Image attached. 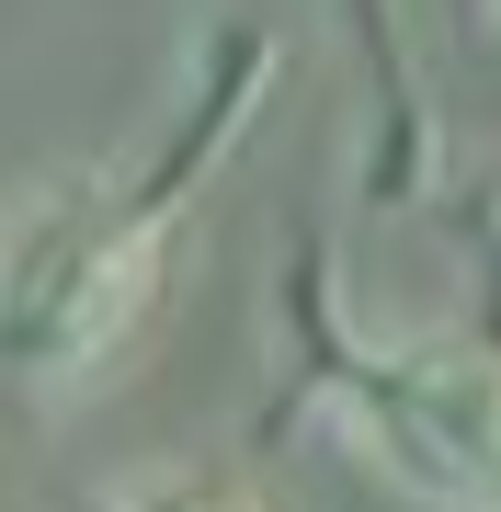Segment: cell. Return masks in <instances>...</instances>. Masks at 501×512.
<instances>
[{"label": "cell", "instance_id": "3", "mask_svg": "<svg viewBox=\"0 0 501 512\" xmlns=\"http://www.w3.org/2000/svg\"><path fill=\"white\" fill-rule=\"evenodd\" d=\"M114 512H274V501L240 490V478H217V467H171V478H137Z\"/></svg>", "mask_w": 501, "mask_h": 512}, {"label": "cell", "instance_id": "2", "mask_svg": "<svg viewBox=\"0 0 501 512\" xmlns=\"http://www.w3.org/2000/svg\"><path fill=\"white\" fill-rule=\"evenodd\" d=\"M331 410L433 512H501V365L456 342H342Z\"/></svg>", "mask_w": 501, "mask_h": 512}, {"label": "cell", "instance_id": "1", "mask_svg": "<svg viewBox=\"0 0 501 512\" xmlns=\"http://www.w3.org/2000/svg\"><path fill=\"white\" fill-rule=\"evenodd\" d=\"M149 308V217L103 183H35L0 205V365L92 376Z\"/></svg>", "mask_w": 501, "mask_h": 512}]
</instances>
